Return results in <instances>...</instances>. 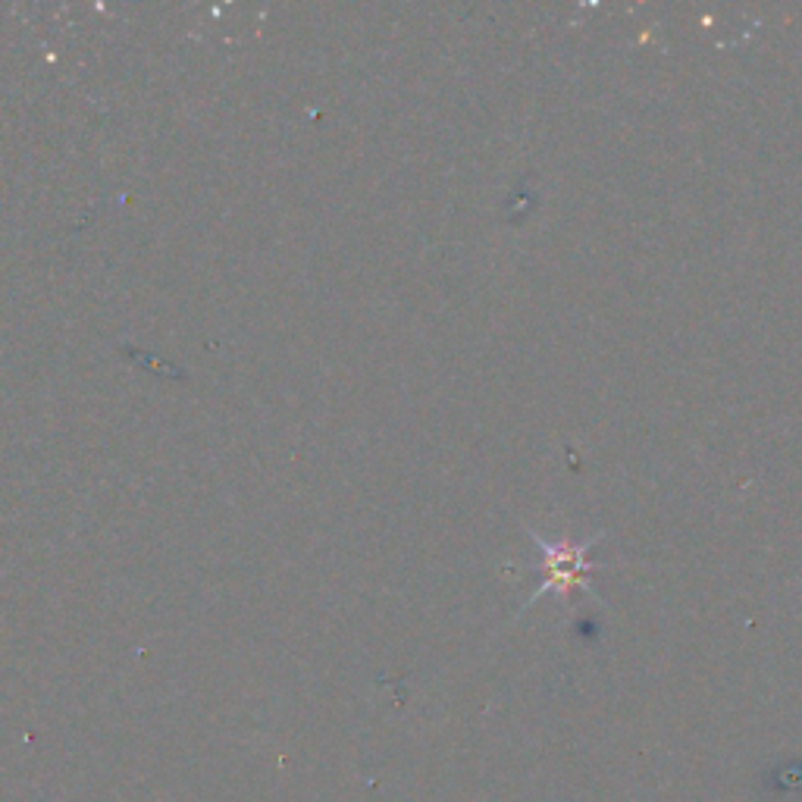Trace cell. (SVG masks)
<instances>
[{
    "instance_id": "6da1fadb",
    "label": "cell",
    "mask_w": 802,
    "mask_h": 802,
    "mask_svg": "<svg viewBox=\"0 0 802 802\" xmlns=\"http://www.w3.org/2000/svg\"><path fill=\"white\" fill-rule=\"evenodd\" d=\"M536 546L542 549V558H546V580H542V586L534 593V602L539 596H546V593H558V596H568L571 590H590L593 593V583H590V571H593V564L586 561V549L593 546V539L590 542H583V546H571V542H549V539H542V536H536ZM596 596V593H593Z\"/></svg>"
}]
</instances>
